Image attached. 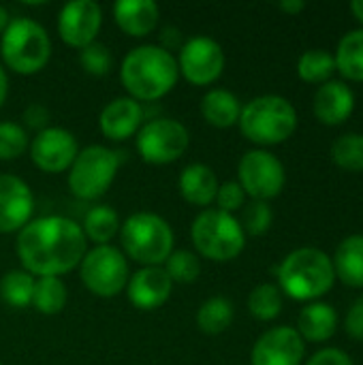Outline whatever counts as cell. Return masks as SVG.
I'll return each mask as SVG.
<instances>
[{
  "instance_id": "6da1fadb",
  "label": "cell",
  "mask_w": 363,
  "mask_h": 365,
  "mask_svg": "<svg viewBox=\"0 0 363 365\" xmlns=\"http://www.w3.org/2000/svg\"><path fill=\"white\" fill-rule=\"evenodd\" d=\"M88 240L77 222L64 216L30 220L17 235L15 252L30 276L47 278L71 272L86 255Z\"/></svg>"
},
{
  "instance_id": "7a4b0ae2",
  "label": "cell",
  "mask_w": 363,
  "mask_h": 365,
  "mask_svg": "<svg viewBox=\"0 0 363 365\" xmlns=\"http://www.w3.org/2000/svg\"><path fill=\"white\" fill-rule=\"evenodd\" d=\"M178 77V60L163 45H139L131 49L120 68L122 86L137 103L163 98L175 88Z\"/></svg>"
},
{
  "instance_id": "3957f363",
  "label": "cell",
  "mask_w": 363,
  "mask_h": 365,
  "mask_svg": "<svg viewBox=\"0 0 363 365\" xmlns=\"http://www.w3.org/2000/svg\"><path fill=\"white\" fill-rule=\"evenodd\" d=\"M278 289L295 302H319L334 287L336 272L332 257L319 248H297L276 269Z\"/></svg>"
},
{
  "instance_id": "277c9868",
  "label": "cell",
  "mask_w": 363,
  "mask_h": 365,
  "mask_svg": "<svg viewBox=\"0 0 363 365\" xmlns=\"http://www.w3.org/2000/svg\"><path fill=\"white\" fill-rule=\"evenodd\" d=\"M242 135L257 145L285 143L297 128V111L285 96L263 94L242 107Z\"/></svg>"
},
{
  "instance_id": "5b68a950",
  "label": "cell",
  "mask_w": 363,
  "mask_h": 365,
  "mask_svg": "<svg viewBox=\"0 0 363 365\" xmlns=\"http://www.w3.org/2000/svg\"><path fill=\"white\" fill-rule=\"evenodd\" d=\"M122 248L126 257L143 267H163L173 252V229L169 222L152 212H137L120 227Z\"/></svg>"
},
{
  "instance_id": "8992f818",
  "label": "cell",
  "mask_w": 363,
  "mask_h": 365,
  "mask_svg": "<svg viewBox=\"0 0 363 365\" xmlns=\"http://www.w3.org/2000/svg\"><path fill=\"white\" fill-rule=\"evenodd\" d=\"M0 53L11 71L19 75H34L43 71L51 58V38L39 21L30 17H15L2 32Z\"/></svg>"
},
{
  "instance_id": "52a82bcc",
  "label": "cell",
  "mask_w": 363,
  "mask_h": 365,
  "mask_svg": "<svg viewBox=\"0 0 363 365\" xmlns=\"http://www.w3.org/2000/svg\"><path fill=\"white\" fill-rule=\"evenodd\" d=\"M190 237L195 250L216 263L233 261L246 248V233L240 220L220 210H203L190 227Z\"/></svg>"
},
{
  "instance_id": "ba28073f",
  "label": "cell",
  "mask_w": 363,
  "mask_h": 365,
  "mask_svg": "<svg viewBox=\"0 0 363 365\" xmlns=\"http://www.w3.org/2000/svg\"><path fill=\"white\" fill-rule=\"evenodd\" d=\"M120 169V154L105 145L79 150L68 171V188L81 201L101 199L113 184Z\"/></svg>"
},
{
  "instance_id": "9c48e42d",
  "label": "cell",
  "mask_w": 363,
  "mask_h": 365,
  "mask_svg": "<svg viewBox=\"0 0 363 365\" xmlns=\"http://www.w3.org/2000/svg\"><path fill=\"white\" fill-rule=\"evenodd\" d=\"M128 263L116 246H96L86 250L79 263V278L83 287L96 297H116L128 284Z\"/></svg>"
},
{
  "instance_id": "30bf717a",
  "label": "cell",
  "mask_w": 363,
  "mask_h": 365,
  "mask_svg": "<svg viewBox=\"0 0 363 365\" xmlns=\"http://www.w3.org/2000/svg\"><path fill=\"white\" fill-rule=\"evenodd\" d=\"M190 145L188 128L171 118L145 122L137 133V152L150 165H169L186 154Z\"/></svg>"
},
{
  "instance_id": "8fae6325",
  "label": "cell",
  "mask_w": 363,
  "mask_h": 365,
  "mask_svg": "<svg viewBox=\"0 0 363 365\" xmlns=\"http://www.w3.org/2000/svg\"><path fill=\"white\" fill-rule=\"evenodd\" d=\"M237 175L244 192L252 197V201H265V203L278 197L287 182V173L280 158H276L267 150L246 152L237 165Z\"/></svg>"
},
{
  "instance_id": "7c38bea8",
  "label": "cell",
  "mask_w": 363,
  "mask_h": 365,
  "mask_svg": "<svg viewBox=\"0 0 363 365\" xmlns=\"http://www.w3.org/2000/svg\"><path fill=\"white\" fill-rule=\"evenodd\" d=\"M178 68L190 83L210 86L225 71V51L212 36H193L180 49Z\"/></svg>"
},
{
  "instance_id": "4fadbf2b",
  "label": "cell",
  "mask_w": 363,
  "mask_h": 365,
  "mask_svg": "<svg viewBox=\"0 0 363 365\" xmlns=\"http://www.w3.org/2000/svg\"><path fill=\"white\" fill-rule=\"evenodd\" d=\"M28 148L32 163L45 173H62L71 169L79 154L75 135L60 126H47L45 130L36 133Z\"/></svg>"
},
{
  "instance_id": "5bb4252c",
  "label": "cell",
  "mask_w": 363,
  "mask_h": 365,
  "mask_svg": "<svg viewBox=\"0 0 363 365\" xmlns=\"http://www.w3.org/2000/svg\"><path fill=\"white\" fill-rule=\"evenodd\" d=\"M103 26V9L94 0H73L66 2L58 15V34L60 38L77 49L94 43Z\"/></svg>"
},
{
  "instance_id": "9a60e30c",
  "label": "cell",
  "mask_w": 363,
  "mask_h": 365,
  "mask_svg": "<svg viewBox=\"0 0 363 365\" xmlns=\"http://www.w3.org/2000/svg\"><path fill=\"white\" fill-rule=\"evenodd\" d=\"M306 355V344L297 329L274 327L265 331L252 346V365H302Z\"/></svg>"
},
{
  "instance_id": "2e32d148",
  "label": "cell",
  "mask_w": 363,
  "mask_h": 365,
  "mask_svg": "<svg viewBox=\"0 0 363 365\" xmlns=\"http://www.w3.org/2000/svg\"><path fill=\"white\" fill-rule=\"evenodd\" d=\"M34 212L30 186L11 173H0V233L21 231Z\"/></svg>"
},
{
  "instance_id": "e0dca14e",
  "label": "cell",
  "mask_w": 363,
  "mask_h": 365,
  "mask_svg": "<svg viewBox=\"0 0 363 365\" xmlns=\"http://www.w3.org/2000/svg\"><path fill=\"white\" fill-rule=\"evenodd\" d=\"M173 282L163 267H141L128 278V302L139 310H156L171 297Z\"/></svg>"
},
{
  "instance_id": "ac0fdd59",
  "label": "cell",
  "mask_w": 363,
  "mask_h": 365,
  "mask_svg": "<svg viewBox=\"0 0 363 365\" xmlns=\"http://www.w3.org/2000/svg\"><path fill=\"white\" fill-rule=\"evenodd\" d=\"M143 126V107L131 96H118L107 103L98 115L101 133L111 141H124Z\"/></svg>"
},
{
  "instance_id": "d6986e66",
  "label": "cell",
  "mask_w": 363,
  "mask_h": 365,
  "mask_svg": "<svg viewBox=\"0 0 363 365\" xmlns=\"http://www.w3.org/2000/svg\"><path fill=\"white\" fill-rule=\"evenodd\" d=\"M353 109H355V92L347 81L329 79L315 94L312 111L315 118L325 126H338L347 122Z\"/></svg>"
},
{
  "instance_id": "ffe728a7",
  "label": "cell",
  "mask_w": 363,
  "mask_h": 365,
  "mask_svg": "<svg viewBox=\"0 0 363 365\" xmlns=\"http://www.w3.org/2000/svg\"><path fill=\"white\" fill-rule=\"evenodd\" d=\"M113 19L128 36H148L158 26L160 9L154 0H118L113 4Z\"/></svg>"
},
{
  "instance_id": "44dd1931",
  "label": "cell",
  "mask_w": 363,
  "mask_h": 365,
  "mask_svg": "<svg viewBox=\"0 0 363 365\" xmlns=\"http://www.w3.org/2000/svg\"><path fill=\"white\" fill-rule=\"evenodd\" d=\"M218 178L212 167L203 163H193L180 173V192L186 203L197 207H208L218 192Z\"/></svg>"
},
{
  "instance_id": "7402d4cb",
  "label": "cell",
  "mask_w": 363,
  "mask_h": 365,
  "mask_svg": "<svg viewBox=\"0 0 363 365\" xmlns=\"http://www.w3.org/2000/svg\"><path fill=\"white\" fill-rule=\"evenodd\" d=\"M338 329V312L325 302H312L302 308L297 319V334L306 342H327Z\"/></svg>"
},
{
  "instance_id": "603a6c76",
  "label": "cell",
  "mask_w": 363,
  "mask_h": 365,
  "mask_svg": "<svg viewBox=\"0 0 363 365\" xmlns=\"http://www.w3.org/2000/svg\"><path fill=\"white\" fill-rule=\"evenodd\" d=\"M240 113H242L240 98L225 88L208 90L201 98V115L210 126L231 128L233 124L240 122Z\"/></svg>"
},
{
  "instance_id": "cb8c5ba5",
  "label": "cell",
  "mask_w": 363,
  "mask_h": 365,
  "mask_svg": "<svg viewBox=\"0 0 363 365\" xmlns=\"http://www.w3.org/2000/svg\"><path fill=\"white\" fill-rule=\"evenodd\" d=\"M336 276L351 289H363V235L355 233L340 242L332 259Z\"/></svg>"
},
{
  "instance_id": "d4e9b609",
  "label": "cell",
  "mask_w": 363,
  "mask_h": 365,
  "mask_svg": "<svg viewBox=\"0 0 363 365\" xmlns=\"http://www.w3.org/2000/svg\"><path fill=\"white\" fill-rule=\"evenodd\" d=\"M120 216L113 207L94 205L88 210L81 231L88 242H94L96 246H107L120 233Z\"/></svg>"
},
{
  "instance_id": "484cf974",
  "label": "cell",
  "mask_w": 363,
  "mask_h": 365,
  "mask_svg": "<svg viewBox=\"0 0 363 365\" xmlns=\"http://www.w3.org/2000/svg\"><path fill=\"white\" fill-rule=\"evenodd\" d=\"M336 68L344 79L363 81V28L347 32L336 49Z\"/></svg>"
},
{
  "instance_id": "4316f807",
  "label": "cell",
  "mask_w": 363,
  "mask_h": 365,
  "mask_svg": "<svg viewBox=\"0 0 363 365\" xmlns=\"http://www.w3.org/2000/svg\"><path fill=\"white\" fill-rule=\"evenodd\" d=\"M68 302V291L62 278L47 276V278H36L34 280V295H32V306L47 317L60 314Z\"/></svg>"
},
{
  "instance_id": "83f0119b",
  "label": "cell",
  "mask_w": 363,
  "mask_h": 365,
  "mask_svg": "<svg viewBox=\"0 0 363 365\" xmlns=\"http://www.w3.org/2000/svg\"><path fill=\"white\" fill-rule=\"evenodd\" d=\"M235 310L227 297H210L197 310V325L208 336H218L227 331L233 323Z\"/></svg>"
},
{
  "instance_id": "f1b7e54d",
  "label": "cell",
  "mask_w": 363,
  "mask_h": 365,
  "mask_svg": "<svg viewBox=\"0 0 363 365\" xmlns=\"http://www.w3.org/2000/svg\"><path fill=\"white\" fill-rule=\"evenodd\" d=\"M34 295V276L24 269H11L0 280V297L11 308H28L32 306Z\"/></svg>"
},
{
  "instance_id": "f546056e",
  "label": "cell",
  "mask_w": 363,
  "mask_h": 365,
  "mask_svg": "<svg viewBox=\"0 0 363 365\" xmlns=\"http://www.w3.org/2000/svg\"><path fill=\"white\" fill-rule=\"evenodd\" d=\"M336 73V58L327 49H308L297 62V75L306 83H325Z\"/></svg>"
},
{
  "instance_id": "4dcf8cb0",
  "label": "cell",
  "mask_w": 363,
  "mask_h": 365,
  "mask_svg": "<svg viewBox=\"0 0 363 365\" xmlns=\"http://www.w3.org/2000/svg\"><path fill=\"white\" fill-rule=\"evenodd\" d=\"M332 160L342 171L359 173L363 171V135L362 133H347L332 143Z\"/></svg>"
},
{
  "instance_id": "1f68e13d",
  "label": "cell",
  "mask_w": 363,
  "mask_h": 365,
  "mask_svg": "<svg viewBox=\"0 0 363 365\" xmlns=\"http://www.w3.org/2000/svg\"><path fill=\"white\" fill-rule=\"evenodd\" d=\"M248 312L257 321H274L282 312V291L276 284H259L248 295Z\"/></svg>"
},
{
  "instance_id": "d6a6232c",
  "label": "cell",
  "mask_w": 363,
  "mask_h": 365,
  "mask_svg": "<svg viewBox=\"0 0 363 365\" xmlns=\"http://www.w3.org/2000/svg\"><path fill=\"white\" fill-rule=\"evenodd\" d=\"M163 269L167 272V276L171 278V282L190 284L201 274V261L190 250H173L169 255V259L165 261V267Z\"/></svg>"
},
{
  "instance_id": "836d02e7",
  "label": "cell",
  "mask_w": 363,
  "mask_h": 365,
  "mask_svg": "<svg viewBox=\"0 0 363 365\" xmlns=\"http://www.w3.org/2000/svg\"><path fill=\"white\" fill-rule=\"evenodd\" d=\"M274 220V212L265 201H250L248 205L242 207V231L246 235H263L270 231Z\"/></svg>"
},
{
  "instance_id": "e575fe53",
  "label": "cell",
  "mask_w": 363,
  "mask_h": 365,
  "mask_svg": "<svg viewBox=\"0 0 363 365\" xmlns=\"http://www.w3.org/2000/svg\"><path fill=\"white\" fill-rule=\"evenodd\" d=\"M28 133L15 122H0V160H15L28 150Z\"/></svg>"
},
{
  "instance_id": "d590c367",
  "label": "cell",
  "mask_w": 363,
  "mask_h": 365,
  "mask_svg": "<svg viewBox=\"0 0 363 365\" xmlns=\"http://www.w3.org/2000/svg\"><path fill=\"white\" fill-rule=\"evenodd\" d=\"M79 64L81 68L88 73V75H94V77H103L111 71V64H113V58H111V51L109 47H105L103 43H90L88 47H83L79 51Z\"/></svg>"
},
{
  "instance_id": "8d00e7d4",
  "label": "cell",
  "mask_w": 363,
  "mask_h": 365,
  "mask_svg": "<svg viewBox=\"0 0 363 365\" xmlns=\"http://www.w3.org/2000/svg\"><path fill=\"white\" fill-rule=\"evenodd\" d=\"M216 210L220 212H227V214H233L237 210H242L246 205V192L244 188L240 186V182H225L218 186V192H216Z\"/></svg>"
},
{
  "instance_id": "74e56055",
  "label": "cell",
  "mask_w": 363,
  "mask_h": 365,
  "mask_svg": "<svg viewBox=\"0 0 363 365\" xmlns=\"http://www.w3.org/2000/svg\"><path fill=\"white\" fill-rule=\"evenodd\" d=\"M344 329L347 334L357 340L363 342V297H359L347 312V319H344Z\"/></svg>"
},
{
  "instance_id": "f35d334b",
  "label": "cell",
  "mask_w": 363,
  "mask_h": 365,
  "mask_svg": "<svg viewBox=\"0 0 363 365\" xmlns=\"http://www.w3.org/2000/svg\"><path fill=\"white\" fill-rule=\"evenodd\" d=\"M306 365H355L353 364V359L344 353V351H340V349H323V351H319V353H315Z\"/></svg>"
},
{
  "instance_id": "ab89813d",
  "label": "cell",
  "mask_w": 363,
  "mask_h": 365,
  "mask_svg": "<svg viewBox=\"0 0 363 365\" xmlns=\"http://www.w3.org/2000/svg\"><path fill=\"white\" fill-rule=\"evenodd\" d=\"M24 122L28 128H34V130H45L47 128V122H49V109L41 103H30L24 111Z\"/></svg>"
},
{
  "instance_id": "60d3db41",
  "label": "cell",
  "mask_w": 363,
  "mask_h": 365,
  "mask_svg": "<svg viewBox=\"0 0 363 365\" xmlns=\"http://www.w3.org/2000/svg\"><path fill=\"white\" fill-rule=\"evenodd\" d=\"M278 9L285 11V13L297 15V13H302V11L306 9V2H302V0H285V2L278 4Z\"/></svg>"
},
{
  "instance_id": "b9f144b4",
  "label": "cell",
  "mask_w": 363,
  "mask_h": 365,
  "mask_svg": "<svg viewBox=\"0 0 363 365\" xmlns=\"http://www.w3.org/2000/svg\"><path fill=\"white\" fill-rule=\"evenodd\" d=\"M6 94H9V77H6V73H4V68L0 64V107L6 101Z\"/></svg>"
},
{
  "instance_id": "7bdbcfd3",
  "label": "cell",
  "mask_w": 363,
  "mask_h": 365,
  "mask_svg": "<svg viewBox=\"0 0 363 365\" xmlns=\"http://www.w3.org/2000/svg\"><path fill=\"white\" fill-rule=\"evenodd\" d=\"M9 21H11V19H9V11L0 4V36H2V32L6 30Z\"/></svg>"
},
{
  "instance_id": "ee69618b",
  "label": "cell",
  "mask_w": 363,
  "mask_h": 365,
  "mask_svg": "<svg viewBox=\"0 0 363 365\" xmlns=\"http://www.w3.org/2000/svg\"><path fill=\"white\" fill-rule=\"evenodd\" d=\"M351 11H353V15L359 19L363 24V0H355V2H351Z\"/></svg>"
},
{
  "instance_id": "f6af8a7d",
  "label": "cell",
  "mask_w": 363,
  "mask_h": 365,
  "mask_svg": "<svg viewBox=\"0 0 363 365\" xmlns=\"http://www.w3.org/2000/svg\"><path fill=\"white\" fill-rule=\"evenodd\" d=\"M0 365H2V361H0Z\"/></svg>"
}]
</instances>
